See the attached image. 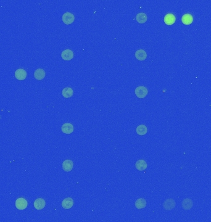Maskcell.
Listing matches in <instances>:
<instances>
[{"instance_id": "obj_1", "label": "cell", "mask_w": 211, "mask_h": 222, "mask_svg": "<svg viewBox=\"0 0 211 222\" xmlns=\"http://www.w3.org/2000/svg\"><path fill=\"white\" fill-rule=\"evenodd\" d=\"M135 93L138 98H144L148 93V89L143 86H138L135 90Z\"/></svg>"}, {"instance_id": "obj_2", "label": "cell", "mask_w": 211, "mask_h": 222, "mask_svg": "<svg viewBox=\"0 0 211 222\" xmlns=\"http://www.w3.org/2000/svg\"><path fill=\"white\" fill-rule=\"evenodd\" d=\"M28 202L23 198L17 199L15 201V207L18 210H24L27 207Z\"/></svg>"}, {"instance_id": "obj_3", "label": "cell", "mask_w": 211, "mask_h": 222, "mask_svg": "<svg viewBox=\"0 0 211 222\" xmlns=\"http://www.w3.org/2000/svg\"><path fill=\"white\" fill-rule=\"evenodd\" d=\"M63 22L66 25L71 24L74 22L75 20V16L73 14L70 13H65L62 17Z\"/></svg>"}, {"instance_id": "obj_4", "label": "cell", "mask_w": 211, "mask_h": 222, "mask_svg": "<svg viewBox=\"0 0 211 222\" xmlns=\"http://www.w3.org/2000/svg\"><path fill=\"white\" fill-rule=\"evenodd\" d=\"M74 52L70 49H66L61 52V58L65 60H70L74 58Z\"/></svg>"}, {"instance_id": "obj_5", "label": "cell", "mask_w": 211, "mask_h": 222, "mask_svg": "<svg viewBox=\"0 0 211 222\" xmlns=\"http://www.w3.org/2000/svg\"><path fill=\"white\" fill-rule=\"evenodd\" d=\"M15 77L19 80H24L27 77V72L23 69H19L15 72Z\"/></svg>"}, {"instance_id": "obj_6", "label": "cell", "mask_w": 211, "mask_h": 222, "mask_svg": "<svg viewBox=\"0 0 211 222\" xmlns=\"http://www.w3.org/2000/svg\"><path fill=\"white\" fill-rule=\"evenodd\" d=\"M176 206V203L175 201L172 199H168L165 201L164 202L163 207L166 210H170L175 208Z\"/></svg>"}, {"instance_id": "obj_7", "label": "cell", "mask_w": 211, "mask_h": 222, "mask_svg": "<svg viewBox=\"0 0 211 222\" xmlns=\"http://www.w3.org/2000/svg\"><path fill=\"white\" fill-rule=\"evenodd\" d=\"M74 167V162L71 160H66L63 163V170L66 172H70Z\"/></svg>"}, {"instance_id": "obj_8", "label": "cell", "mask_w": 211, "mask_h": 222, "mask_svg": "<svg viewBox=\"0 0 211 222\" xmlns=\"http://www.w3.org/2000/svg\"><path fill=\"white\" fill-rule=\"evenodd\" d=\"M61 130L65 134H71L74 131V126L70 123H66L63 125L61 127Z\"/></svg>"}, {"instance_id": "obj_9", "label": "cell", "mask_w": 211, "mask_h": 222, "mask_svg": "<svg viewBox=\"0 0 211 222\" xmlns=\"http://www.w3.org/2000/svg\"><path fill=\"white\" fill-rule=\"evenodd\" d=\"M34 207L37 210H41L46 206L45 200L42 198H38L34 202Z\"/></svg>"}, {"instance_id": "obj_10", "label": "cell", "mask_w": 211, "mask_h": 222, "mask_svg": "<svg viewBox=\"0 0 211 222\" xmlns=\"http://www.w3.org/2000/svg\"><path fill=\"white\" fill-rule=\"evenodd\" d=\"M62 207L64 209H70L74 205V201L71 198H67L63 200L62 202Z\"/></svg>"}, {"instance_id": "obj_11", "label": "cell", "mask_w": 211, "mask_h": 222, "mask_svg": "<svg viewBox=\"0 0 211 222\" xmlns=\"http://www.w3.org/2000/svg\"><path fill=\"white\" fill-rule=\"evenodd\" d=\"M175 16L172 14H167L164 17V22L167 25H173L175 22Z\"/></svg>"}, {"instance_id": "obj_12", "label": "cell", "mask_w": 211, "mask_h": 222, "mask_svg": "<svg viewBox=\"0 0 211 222\" xmlns=\"http://www.w3.org/2000/svg\"><path fill=\"white\" fill-rule=\"evenodd\" d=\"M135 167L138 170L143 171L146 169L148 165L146 162L144 161V160H138L135 164Z\"/></svg>"}, {"instance_id": "obj_13", "label": "cell", "mask_w": 211, "mask_h": 222, "mask_svg": "<svg viewBox=\"0 0 211 222\" xmlns=\"http://www.w3.org/2000/svg\"><path fill=\"white\" fill-rule=\"evenodd\" d=\"M135 56L138 60H144L147 58V53L143 49H139L135 52Z\"/></svg>"}, {"instance_id": "obj_14", "label": "cell", "mask_w": 211, "mask_h": 222, "mask_svg": "<svg viewBox=\"0 0 211 222\" xmlns=\"http://www.w3.org/2000/svg\"><path fill=\"white\" fill-rule=\"evenodd\" d=\"M45 77V71L42 69H38L35 71L34 77L38 80H41Z\"/></svg>"}, {"instance_id": "obj_15", "label": "cell", "mask_w": 211, "mask_h": 222, "mask_svg": "<svg viewBox=\"0 0 211 222\" xmlns=\"http://www.w3.org/2000/svg\"><path fill=\"white\" fill-rule=\"evenodd\" d=\"M193 201H191V199H189V198H187V199H184L183 201H182V204H181V206H182V208L184 209V210H190L191 209L192 207H193Z\"/></svg>"}, {"instance_id": "obj_16", "label": "cell", "mask_w": 211, "mask_h": 222, "mask_svg": "<svg viewBox=\"0 0 211 222\" xmlns=\"http://www.w3.org/2000/svg\"><path fill=\"white\" fill-rule=\"evenodd\" d=\"M193 21V17L190 14H186L182 16L181 22L184 25H190Z\"/></svg>"}, {"instance_id": "obj_17", "label": "cell", "mask_w": 211, "mask_h": 222, "mask_svg": "<svg viewBox=\"0 0 211 222\" xmlns=\"http://www.w3.org/2000/svg\"><path fill=\"white\" fill-rule=\"evenodd\" d=\"M135 205L138 209H143L146 206V201L143 198H139L136 201Z\"/></svg>"}, {"instance_id": "obj_18", "label": "cell", "mask_w": 211, "mask_h": 222, "mask_svg": "<svg viewBox=\"0 0 211 222\" xmlns=\"http://www.w3.org/2000/svg\"><path fill=\"white\" fill-rule=\"evenodd\" d=\"M74 94V91L71 88L67 87L64 88L63 91H62V94L63 96L66 97V98H69V97H72Z\"/></svg>"}, {"instance_id": "obj_19", "label": "cell", "mask_w": 211, "mask_h": 222, "mask_svg": "<svg viewBox=\"0 0 211 222\" xmlns=\"http://www.w3.org/2000/svg\"><path fill=\"white\" fill-rule=\"evenodd\" d=\"M136 19L139 24H144L148 20V17L145 13H138L136 16Z\"/></svg>"}, {"instance_id": "obj_20", "label": "cell", "mask_w": 211, "mask_h": 222, "mask_svg": "<svg viewBox=\"0 0 211 222\" xmlns=\"http://www.w3.org/2000/svg\"><path fill=\"white\" fill-rule=\"evenodd\" d=\"M136 131L138 135L143 136V135H145L147 133L148 128L146 126H145V125H140L137 127L136 129Z\"/></svg>"}]
</instances>
